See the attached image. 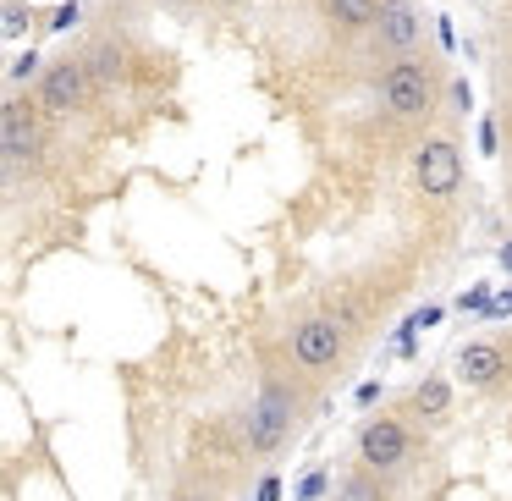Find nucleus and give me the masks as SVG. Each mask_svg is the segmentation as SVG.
<instances>
[{
	"instance_id": "nucleus-19",
	"label": "nucleus",
	"mask_w": 512,
	"mask_h": 501,
	"mask_svg": "<svg viewBox=\"0 0 512 501\" xmlns=\"http://www.w3.org/2000/svg\"><path fill=\"white\" fill-rule=\"evenodd\" d=\"M72 23H78V0H67V6L50 12V28H72Z\"/></svg>"
},
{
	"instance_id": "nucleus-22",
	"label": "nucleus",
	"mask_w": 512,
	"mask_h": 501,
	"mask_svg": "<svg viewBox=\"0 0 512 501\" xmlns=\"http://www.w3.org/2000/svg\"><path fill=\"white\" fill-rule=\"evenodd\" d=\"M375 402H380V386H375V380H369V386H358V408H375Z\"/></svg>"
},
{
	"instance_id": "nucleus-17",
	"label": "nucleus",
	"mask_w": 512,
	"mask_h": 501,
	"mask_svg": "<svg viewBox=\"0 0 512 501\" xmlns=\"http://www.w3.org/2000/svg\"><path fill=\"white\" fill-rule=\"evenodd\" d=\"M39 72H45V67H39V56H34V50L12 61V83H28V78H39Z\"/></svg>"
},
{
	"instance_id": "nucleus-16",
	"label": "nucleus",
	"mask_w": 512,
	"mask_h": 501,
	"mask_svg": "<svg viewBox=\"0 0 512 501\" xmlns=\"http://www.w3.org/2000/svg\"><path fill=\"white\" fill-rule=\"evenodd\" d=\"M171 501H221V485H210V479H182Z\"/></svg>"
},
{
	"instance_id": "nucleus-6",
	"label": "nucleus",
	"mask_w": 512,
	"mask_h": 501,
	"mask_svg": "<svg viewBox=\"0 0 512 501\" xmlns=\"http://www.w3.org/2000/svg\"><path fill=\"white\" fill-rule=\"evenodd\" d=\"M413 182H419L424 199H452L463 188V149L452 133H430L413 149Z\"/></svg>"
},
{
	"instance_id": "nucleus-23",
	"label": "nucleus",
	"mask_w": 512,
	"mask_h": 501,
	"mask_svg": "<svg viewBox=\"0 0 512 501\" xmlns=\"http://www.w3.org/2000/svg\"><path fill=\"white\" fill-rule=\"evenodd\" d=\"M479 144H485V155H496V122L479 127Z\"/></svg>"
},
{
	"instance_id": "nucleus-26",
	"label": "nucleus",
	"mask_w": 512,
	"mask_h": 501,
	"mask_svg": "<svg viewBox=\"0 0 512 501\" xmlns=\"http://www.w3.org/2000/svg\"><path fill=\"white\" fill-rule=\"evenodd\" d=\"M501 28H507V39H512V0L501 6Z\"/></svg>"
},
{
	"instance_id": "nucleus-14",
	"label": "nucleus",
	"mask_w": 512,
	"mask_h": 501,
	"mask_svg": "<svg viewBox=\"0 0 512 501\" xmlns=\"http://www.w3.org/2000/svg\"><path fill=\"white\" fill-rule=\"evenodd\" d=\"M28 23H34V12H28L23 0H6V6H0V39L28 34Z\"/></svg>"
},
{
	"instance_id": "nucleus-25",
	"label": "nucleus",
	"mask_w": 512,
	"mask_h": 501,
	"mask_svg": "<svg viewBox=\"0 0 512 501\" xmlns=\"http://www.w3.org/2000/svg\"><path fill=\"white\" fill-rule=\"evenodd\" d=\"M204 6H215V12H232V6H248V0H204Z\"/></svg>"
},
{
	"instance_id": "nucleus-2",
	"label": "nucleus",
	"mask_w": 512,
	"mask_h": 501,
	"mask_svg": "<svg viewBox=\"0 0 512 501\" xmlns=\"http://www.w3.org/2000/svg\"><path fill=\"white\" fill-rule=\"evenodd\" d=\"M298 419H303V386L287 375H265L259 380V397L243 413V446L254 457L281 452L292 441V430H298Z\"/></svg>"
},
{
	"instance_id": "nucleus-15",
	"label": "nucleus",
	"mask_w": 512,
	"mask_h": 501,
	"mask_svg": "<svg viewBox=\"0 0 512 501\" xmlns=\"http://www.w3.org/2000/svg\"><path fill=\"white\" fill-rule=\"evenodd\" d=\"M441 100H446V111H457V116H468V111H474V89H468V78H446V89H441Z\"/></svg>"
},
{
	"instance_id": "nucleus-27",
	"label": "nucleus",
	"mask_w": 512,
	"mask_h": 501,
	"mask_svg": "<svg viewBox=\"0 0 512 501\" xmlns=\"http://www.w3.org/2000/svg\"><path fill=\"white\" fill-rule=\"evenodd\" d=\"M6 182H12V166H6V160H0V188H6Z\"/></svg>"
},
{
	"instance_id": "nucleus-12",
	"label": "nucleus",
	"mask_w": 512,
	"mask_h": 501,
	"mask_svg": "<svg viewBox=\"0 0 512 501\" xmlns=\"http://www.w3.org/2000/svg\"><path fill=\"white\" fill-rule=\"evenodd\" d=\"M331 501H386V479L369 474V468H347V474L336 479Z\"/></svg>"
},
{
	"instance_id": "nucleus-21",
	"label": "nucleus",
	"mask_w": 512,
	"mask_h": 501,
	"mask_svg": "<svg viewBox=\"0 0 512 501\" xmlns=\"http://www.w3.org/2000/svg\"><path fill=\"white\" fill-rule=\"evenodd\" d=\"M485 303H490L485 287H468V292H463V309H485Z\"/></svg>"
},
{
	"instance_id": "nucleus-28",
	"label": "nucleus",
	"mask_w": 512,
	"mask_h": 501,
	"mask_svg": "<svg viewBox=\"0 0 512 501\" xmlns=\"http://www.w3.org/2000/svg\"><path fill=\"white\" fill-rule=\"evenodd\" d=\"M501 265H507V270H512V243H507V248H501Z\"/></svg>"
},
{
	"instance_id": "nucleus-7",
	"label": "nucleus",
	"mask_w": 512,
	"mask_h": 501,
	"mask_svg": "<svg viewBox=\"0 0 512 501\" xmlns=\"http://www.w3.org/2000/svg\"><path fill=\"white\" fill-rule=\"evenodd\" d=\"M347 358V336L336 331L325 314H309V320H298L292 325V364L303 369L309 380H320V375H331L336 364Z\"/></svg>"
},
{
	"instance_id": "nucleus-3",
	"label": "nucleus",
	"mask_w": 512,
	"mask_h": 501,
	"mask_svg": "<svg viewBox=\"0 0 512 501\" xmlns=\"http://www.w3.org/2000/svg\"><path fill=\"white\" fill-rule=\"evenodd\" d=\"M45 149H50L45 111L34 105V94H12L0 105V160L12 171H28V166H45Z\"/></svg>"
},
{
	"instance_id": "nucleus-13",
	"label": "nucleus",
	"mask_w": 512,
	"mask_h": 501,
	"mask_svg": "<svg viewBox=\"0 0 512 501\" xmlns=\"http://www.w3.org/2000/svg\"><path fill=\"white\" fill-rule=\"evenodd\" d=\"M413 408L430 413V419H446V413H452V380H446V375L419 380V391H413Z\"/></svg>"
},
{
	"instance_id": "nucleus-11",
	"label": "nucleus",
	"mask_w": 512,
	"mask_h": 501,
	"mask_svg": "<svg viewBox=\"0 0 512 501\" xmlns=\"http://www.w3.org/2000/svg\"><path fill=\"white\" fill-rule=\"evenodd\" d=\"M78 61H83V72L94 78V89H100V83H122L127 78V56H122L116 39H100V45H94L89 56H78Z\"/></svg>"
},
{
	"instance_id": "nucleus-29",
	"label": "nucleus",
	"mask_w": 512,
	"mask_h": 501,
	"mask_svg": "<svg viewBox=\"0 0 512 501\" xmlns=\"http://www.w3.org/2000/svg\"><path fill=\"white\" fill-rule=\"evenodd\" d=\"M160 6H193V0H160Z\"/></svg>"
},
{
	"instance_id": "nucleus-9",
	"label": "nucleus",
	"mask_w": 512,
	"mask_h": 501,
	"mask_svg": "<svg viewBox=\"0 0 512 501\" xmlns=\"http://www.w3.org/2000/svg\"><path fill=\"white\" fill-rule=\"evenodd\" d=\"M457 380L474 386V391H501L512 380V353L501 342H490V336L463 342V347H457Z\"/></svg>"
},
{
	"instance_id": "nucleus-10",
	"label": "nucleus",
	"mask_w": 512,
	"mask_h": 501,
	"mask_svg": "<svg viewBox=\"0 0 512 501\" xmlns=\"http://www.w3.org/2000/svg\"><path fill=\"white\" fill-rule=\"evenodd\" d=\"M320 17L331 34L353 39V34H369L380 17V0H320Z\"/></svg>"
},
{
	"instance_id": "nucleus-4",
	"label": "nucleus",
	"mask_w": 512,
	"mask_h": 501,
	"mask_svg": "<svg viewBox=\"0 0 512 501\" xmlns=\"http://www.w3.org/2000/svg\"><path fill=\"white\" fill-rule=\"evenodd\" d=\"M413 424L397 419V413H375V419L358 424V468H369V474L391 479L402 474V468L413 463Z\"/></svg>"
},
{
	"instance_id": "nucleus-8",
	"label": "nucleus",
	"mask_w": 512,
	"mask_h": 501,
	"mask_svg": "<svg viewBox=\"0 0 512 501\" xmlns=\"http://www.w3.org/2000/svg\"><path fill=\"white\" fill-rule=\"evenodd\" d=\"M424 39V12L413 6V0H380V17L375 28H369V45L380 50V56H408V50H419Z\"/></svg>"
},
{
	"instance_id": "nucleus-20",
	"label": "nucleus",
	"mask_w": 512,
	"mask_h": 501,
	"mask_svg": "<svg viewBox=\"0 0 512 501\" xmlns=\"http://www.w3.org/2000/svg\"><path fill=\"white\" fill-rule=\"evenodd\" d=\"M259 501H281V479H276V474L259 479Z\"/></svg>"
},
{
	"instance_id": "nucleus-5",
	"label": "nucleus",
	"mask_w": 512,
	"mask_h": 501,
	"mask_svg": "<svg viewBox=\"0 0 512 501\" xmlns=\"http://www.w3.org/2000/svg\"><path fill=\"white\" fill-rule=\"evenodd\" d=\"M34 105L45 116H78L94 105V78L83 72L78 56H61L39 72V89H34Z\"/></svg>"
},
{
	"instance_id": "nucleus-18",
	"label": "nucleus",
	"mask_w": 512,
	"mask_h": 501,
	"mask_svg": "<svg viewBox=\"0 0 512 501\" xmlns=\"http://www.w3.org/2000/svg\"><path fill=\"white\" fill-rule=\"evenodd\" d=\"M320 496H325V474H309L298 485V501H320Z\"/></svg>"
},
{
	"instance_id": "nucleus-24",
	"label": "nucleus",
	"mask_w": 512,
	"mask_h": 501,
	"mask_svg": "<svg viewBox=\"0 0 512 501\" xmlns=\"http://www.w3.org/2000/svg\"><path fill=\"white\" fill-rule=\"evenodd\" d=\"M485 309H490V314H512V292H501V298H490Z\"/></svg>"
},
{
	"instance_id": "nucleus-1",
	"label": "nucleus",
	"mask_w": 512,
	"mask_h": 501,
	"mask_svg": "<svg viewBox=\"0 0 512 501\" xmlns=\"http://www.w3.org/2000/svg\"><path fill=\"white\" fill-rule=\"evenodd\" d=\"M441 89H446L441 61L408 50V56H397L380 72V111H386L391 127H424L441 111Z\"/></svg>"
}]
</instances>
